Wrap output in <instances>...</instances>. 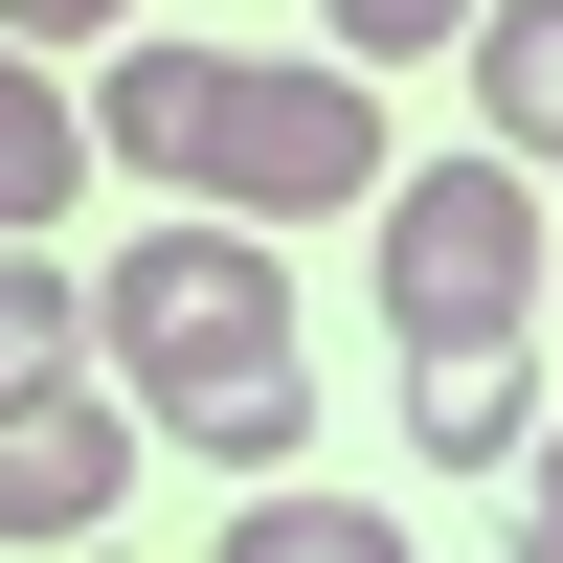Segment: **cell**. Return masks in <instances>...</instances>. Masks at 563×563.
<instances>
[{"label": "cell", "instance_id": "1", "mask_svg": "<svg viewBox=\"0 0 563 563\" xmlns=\"http://www.w3.org/2000/svg\"><path fill=\"white\" fill-rule=\"evenodd\" d=\"M90 339H113V384L158 406L203 474H294V429H316V361H294V249H271L249 203H180V225H135V249L90 271Z\"/></svg>", "mask_w": 563, "mask_h": 563}, {"label": "cell", "instance_id": "2", "mask_svg": "<svg viewBox=\"0 0 563 563\" xmlns=\"http://www.w3.org/2000/svg\"><path fill=\"white\" fill-rule=\"evenodd\" d=\"M90 135H113L135 180H180V203H249V225H339V203H384V68H361V45L225 68V45H135V23H113Z\"/></svg>", "mask_w": 563, "mask_h": 563}, {"label": "cell", "instance_id": "3", "mask_svg": "<svg viewBox=\"0 0 563 563\" xmlns=\"http://www.w3.org/2000/svg\"><path fill=\"white\" fill-rule=\"evenodd\" d=\"M563 294V225H541V158H406L384 180V339L406 361H519V316Z\"/></svg>", "mask_w": 563, "mask_h": 563}, {"label": "cell", "instance_id": "4", "mask_svg": "<svg viewBox=\"0 0 563 563\" xmlns=\"http://www.w3.org/2000/svg\"><path fill=\"white\" fill-rule=\"evenodd\" d=\"M135 429H158V406H135V384H68V361L0 384V541H90L135 496Z\"/></svg>", "mask_w": 563, "mask_h": 563}, {"label": "cell", "instance_id": "5", "mask_svg": "<svg viewBox=\"0 0 563 563\" xmlns=\"http://www.w3.org/2000/svg\"><path fill=\"white\" fill-rule=\"evenodd\" d=\"M90 158H113V135L45 90V45H0V225H68V203H90Z\"/></svg>", "mask_w": 563, "mask_h": 563}, {"label": "cell", "instance_id": "6", "mask_svg": "<svg viewBox=\"0 0 563 563\" xmlns=\"http://www.w3.org/2000/svg\"><path fill=\"white\" fill-rule=\"evenodd\" d=\"M474 113L519 158H563V0H474Z\"/></svg>", "mask_w": 563, "mask_h": 563}, {"label": "cell", "instance_id": "7", "mask_svg": "<svg viewBox=\"0 0 563 563\" xmlns=\"http://www.w3.org/2000/svg\"><path fill=\"white\" fill-rule=\"evenodd\" d=\"M225 541H249V563H384L406 519H384V496H316V474H271V496H249Z\"/></svg>", "mask_w": 563, "mask_h": 563}, {"label": "cell", "instance_id": "8", "mask_svg": "<svg viewBox=\"0 0 563 563\" xmlns=\"http://www.w3.org/2000/svg\"><path fill=\"white\" fill-rule=\"evenodd\" d=\"M429 451H451V474H519V451H541L519 361H429Z\"/></svg>", "mask_w": 563, "mask_h": 563}, {"label": "cell", "instance_id": "9", "mask_svg": "<svg viewBox=\"0 0 563 563\" xmlns=\"http://www.w3.org/2000/svg\"><path fill=\"white\" fill-rule=\"evenodd\" d=\"M68 339H90V294L45 271V225H0V384H45Z\"/></svg>", "mask_w": 563, "mask_h": 563}, {"label": "cell", "instance_id": "10", "mask_svg": "<svg viewBox=\"0 0 563 563\" xmlns=\"http://www.w3.org/2000/svg\"><path fill=\"white\" fill-rule=\"evenodd\" d=\"M316 45H361V68L384 45H474V0H316Z\"/></svg>", "mask_w": 563, "mask_h": 563}, {"label": "cell", "instance_id": "11", "mask_svg": "<svg viewBox=\"0 0 563 563\" xmlns=\"http://www.w3.org/2000/svg\"><path fill=\"white\" fill-rule=\"evenodd\" d=\"M135 0H0V45H113Z\"/></svg>", "mask_w": 563, "mask_h": 563}, {"label": "cell", "instance_id": "12", "mask_svg": "<svg viewBox=\"0 0 563 563\" xmlns=\"http://www.w3.org/2000/svg\"><path fill=\"white\" fill-rule=\"evenodd\" d=\"M519 541H541V563H563V429H541V451H519Z\"/></svg>", "mask_w": 563, "mask_h": 563}]
</instances>
